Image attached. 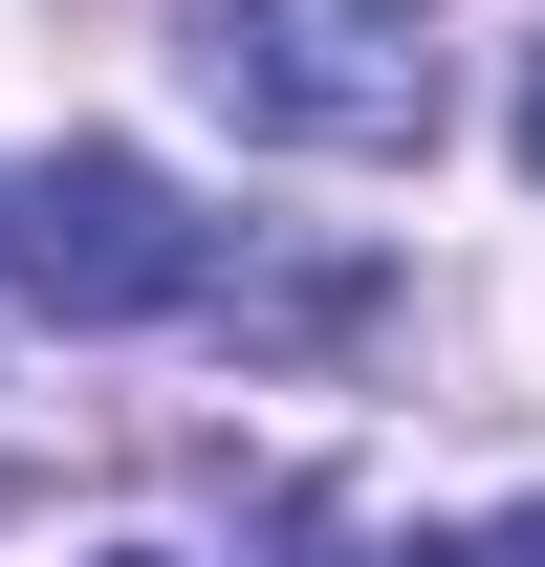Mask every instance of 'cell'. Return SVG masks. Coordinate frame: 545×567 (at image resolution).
Returning <instances> with one entry per match:
<instances>
[{"label": "cell", "mask_w": 545, "mask_h": 567, "mask_svg": "<svg viewBox=\"0 0 545 567\" xmlns=\"http://www.w3.org/2000/svg\"><path fill=\"white\" fill-rule=\"evenodd\" d=\"M524 175H545V44H524Z\"/></svg>", "instance_id": "cell-5"}, {"label": "cell", "mask_w": 545, "mask_h": 567, "mask_svg": "<svg viewBox=\"0 0 545 567\" xmlns=\"http://www.w3.org/2000/svg\"><path fill=\"white\" fill-rule=\"evenodd\" d=\"M480 567H545V502H502V524H480Z\"/></svg>", "instance_id": "cell-4"}, {"label": "cell", "mask_w": 545, "mask_h": 567, "mask_svg": "<svg viewBox=\"0 0 545 567\" xmlns=\"http://www.w3.org/2000/svg\"><path fill=\"white\" fill-rule=\"evenodd\" d=\"M0 262L44 284V328H153V306H197V284H218V240H197V197H175L153 153L66 132L44 175H22V218H0Z\"/></svg>", "instance_id": "cell-2"}, {"label": "cell", "mask_w": 545, "mask_h": 567, "mask_svg": "<svg viewBox=\"0 0 545 567\" xmlns=\"http://www.w3.org/2000/svg\"><path fill=\"white\" fill-rule=\"evenodd\" d=\"M175 66H197L263 153H436V44H414V0H197Z\"/></svg>", "instance_id": "cell-1"}, {"label": "cell", "mask_w": 545, "mask_h": 567, "mask_svg": "<svg viewBox=\"0 0 545 567\" xmlns=\"http://www.w3.org/2000/svg\"><path fill=\"white\" fill-rule=\"evenodd\" d=\"M284 567H436V546H393L371 502H284Z\"/></svg>", "instance_id": "cell-3"}]
</instances>
